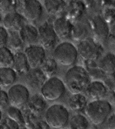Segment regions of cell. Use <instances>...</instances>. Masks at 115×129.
Masks as SVG:
<instances>
[{
  "label": "cell",
  "instance_id": "cell-21",
  "mask_svg": "<svg viewBox=\"0 0 115 129\" xmlns=\"http://www.w3.org/2000/svg\"><path fill=\"white\" fill-rule=\"evenodd\" d=\"M68 105L73 111H81L85 109L88 103L86 96L82 93L72 94L69 98Z\"/></svg>",
  "mask_w": 115,
  "mask_h": 129
},
{
  "label": "cell",
  "instance_id": "cell-7",
  "mask_svg": "<svg viewBox=\"0 0 115 129\" xmlns=\"http://www.w3.org/2000/svg\"><path fill=\"white\" fill-rule=\"evenodd\" d=\"M77 50L82 59L87 61L95 60L101 52L98 45L90 37L80 41L78 45Z\"/></svg>",
  "mask_w": 115,
  "mask_h": 129
},
{
  "label": "cell",
  "instance_id": "cell-19",
  "mask_svg": "<svg viewBox=\"0 0 115 129\" xmlns=\"http://www.w3.org/2000/svg\"><path fill=\"white\" fill-rule=\"evenodd\" d=\"M98 68L106 75L115 73V55L111 53L105 54L99 61Z\"/></svg>",
  "mask_w": 115,
  "mask_h": 129
},
{
  "label": "cell",
  "instance_id": "cell-3",
  "mask_svg": "<svg viewBox=\"0 0 115 129\" xmlns=\"http://www.w3.org/2000/svg\"><path fill=\"white\" fill-rule=\"evenodd\" d=\"M69 112L65 106L61 104H55L47 109L45 119L46 123L55 129L65 127L69 120Z\"/></svg>",
  "mask_w": 115,
  "mask_h": 129
},
{
  "label": "cell",
  "instance_id": "cell-22",
  "mask_svg": "<svg viewBox=\"0 0 115 129\" xmlns=\"http://www.w3.org/2000/svg\"><path fill=\"white\" fill-rule=\"evenodd\" d=\"M89 126L87 118L81 114L72 116L69 122V129H88Z\"/></svg>",
  "mask_w": 115,
  "mask_h": 129
},
{
  "label": "cell",
  "instance_id": "cell-1",
  "mask_svg": "<svg viewBox=\"0 0 115 129\" xmlns=\"http://www.w3.org/2000/svg\"><path fill=\"white\" fill-rule=\"evenodd\" d=\"M65 82L67 88L72 94L82 93L91 82V78L84 67L75 66L66 73Z\"/></svg>",
  "mask_w": 115,
  "mask_h": 129
},
{
  "label": "cell",
  "instance_id": "cell-26",
  "mask_svg": "<svg viewBox=\"0 0 115 129\" xmlns=\"http://www.w3.org/2000/svg\"><path fill=\"white\" fill-rule=\"evenodd\" d=\"M45 98L40 95L36 94L30 99L28 107L35 113H38L44 110L46 106Z\"/></svg>",
  "mask_w": 115,
  "mask_h": 129
},
{
  "label": "cell",
  "instance_id": "cell-2",
  "mask_svg": "<svg viewBox=\"0 0 115 129\" xmlns=\"http://www.w3.org/2000/svg\"><path fill=\"white\" fill-rule=\"evenodd\" d=\"M112 111V106L107 100L100 99L88 103L85 113L90 121L95 125L102 124L108 118Z\"/></svg>",
  "mask_w": 115,
  "mask_h": 129
},
{
  "label": "cell",
  "instance_id": "cell-33",
  "mask_svg": "<svg viewBox=\"0 0 115 129\" xmlns=\"http://www.w3.org/2000/svg\"><path fill=\"white\" fill-rule=\"evenodd\" d=\"M1 129H19V124L9 117L1 121Z\"/></svg>",
  "mask_w": 115,
  "mask_h": 129
},
{
  "label": "cell",
  "instance_id": "cell-30",
  "mask_svg": "<svg viewBox=\"0 0 115 129\" xmlns=\"http://www.w3.org/2000/svg\"><path fill=\"white\" fill-rule=\"evenodd\" d=\"M17 1H1V12L6 15L16 12L17 9Z\"/></svg>",
  "mask_w": 115,
  "mask_h": 129
},
{
  "label": "cell",
  "instance_id": "cell-5",
  "mask_svg": "<svg viewBox=\"0 0 115 129\" xmlns=\"http://www.w3.org/2000/svg\"><path fill=\"white\" fill-rule=\"evenodd\" d=\"M66 91L64 82L57 77H53L45 82L41 88V94L45 99L55 101L63 96Z\"/></svg>",
  "mask_w": 115,
  "mask_h": 129
},
{
  "label": "cell",
  "instance_id": "cell-29",
  "mask_svg": "<svg viewBox=\"0 0 115 129\" xmlns=\"http://www.w3.org/2000/svg\"><path fill=\"white\" fill-rule=\"evenodd\" d=\"M6 112L8 117L16 121L19 125L24 123L22 112L17 107L10 106L7 108Z\"/></svg>",
  "mask_w": 115,
  "mask_h": 129
},
{
  "label": "cell",
  "instance_id": "cell-20",
  "mask_svg": "<svg viewBox=\"0 0 115 129\" xmlns=\"http://www.w3.org/2000/svg\"><path fill=\"white\" fill-rule=\"evenodd\" d=\"M0 84L4 87L13 85L17 79V73L12 68H0Z\"/></svg>",
  "mask_w": 115,
  "mask_h": 129
},
{
  "label": "cell",
  "instance_id": "cell-10",
  "mask_svg": "<svg viewBox=\"0 0 115 129\" xmlns=\"http://www.w3.org/2000/svg\"><path fill=\"white\" fill-rule=\"evenodd\" d=\"M38 32L40 43L45 48H52L56 42L57 37L53 24L45 22L39 27Z\"/></svg>",
  "mask_w": 115,
  "mask_h": 129
},
{
  "label": "cell",
  "instance_id": "cell-23",
  "mask_svg": "<svg viewBox=\"0 0 115 129\" xmlns=\"http://www.w3.org/2000/svg\"><path fill=\"white\" fill-rule=\"evenodd\" d=\"M66 4L62 0H46L44 6L47 12L50 15H57L61 13L65 8Z\"/></svg>",
  "mask_w": 115,
  "mask_h": 129
},
{
  "label": "cell",
  "instance_id": "cell-27",
  "mask_svg": "<svg viewBox=\"0 0 115 129\" xmlns=\"http://www.w3.org/2000/svg\"><path fill=\"white\" fill-rule=\"evenodd\" d=\"M23 43L19 31H9L7 44L10 48L16 51H19L23 48Z\"/></svg>",
  "mask_w": 115,
  "mask_h": 129
},
{
  "label": "cell",
  "instance_id": "cell-9",
  "mask_svg": "<svg viewBox=\"0 0 115 129\" xmlns=\"http://www.w3.org/2000/svg\"><path fill=\"white\" fill-rule=\"evenodd\" d=\"M24 53L32 69L41 67L45 60L46 53L42 46L36 45H29L25 49Z\"/></svg>",
  "mask_w": 115,
  "mask_h": 129
},
{
  "label": "cell",
  "instance_id": "cell-12",
  "mask_svg": "<svg viewBox=\"0 0 115 129\" xmlns=\"http://www.w3.org/2000/svg\"><path fill=\"white\" fill-rule=\"evenodd\" d=\"M108 89L103 82L96 81H91L84 90L86 97L93 100L103 99L106 96Z\"/></svg>",
  "mask_w": 115,
  "mask_h": 129
},
{
  "label": "cell",
  "instance_id": "cell-4",
  "mask_svg": "<svg viewBox=\"0 0 115 129\" xmlns=\"http://www.w3.org/2000/svg\"><path fill=\"white\" fill-rule=\"evenodd\" d=\"M78 54L75 46L68 42H64L58 45L54 52L55 60L64 66L74 64L77 60Z\"/></svg>",
  "mask_w": 115,
  "mask_h": 129
},
{
  "label": "cell",
  "instance_id": "cell-11",
  "mask_svg": "<svg viewBox=\"0 0 115 129\" xmlns=\"http://www.w3.org/2000/svg\"><path fill=\"white\" fill-rule=\"evenodd\" d=\"M90 26L91 32L98 40L104 41L108 38L110 28L103 17L94 16L91 20Z\"/></svg>",
  "mask_w": 115,
  "mask_h": 129
},
{
  "label": "cell",
  "instance_id": "cell-37",
  "mask_svg": "<svg viewBox=\"0 0 115 129\" xmlns=\"http://www.w3.org/2000/svg\"><path fill=\"white\" fill-rule=\"evenodd\" d=\"M108 38L111 43L115 44V23L111 26L110 28Z\"/></svg>",
  "mask_w": 115,
  "mask_h": 129
},
{
  "label": "cell",
  "instance_id": "cell-36",
  "mask_svg": "<svg viewBox=\"0 0 115 129\" xmlns=\"http://www.w3.org/2000/svg\"><path fill=\"white\" fill-rule=\"evenodd\" d=\"M107 125L108 129H115V114L108 118Z\"/></svg>",
  "mask_w": 115,
  "mask_h": 129
},
{
  "label": "cell",
  "instance_id": "cell-15",
  "mask_svg": "<svg viewBox=\"0 0 115 129\" xmlns=\"http://www.w3.org/2000/svg\"><path fill=\"white\" fill-rule=\"evenodd\" d=\"M46 79V76L39 68L31 69L26 75L27 83L34 88L41 87Z\"/></svg>",
  "mask_w": 115,
  "mask_h": 129
},
{
  "label": "cell",
  "instance_id": "cell-28",
  "mask_svg": "<svg viewBox=\"0 0 115 129\" xmlns=\"http://www.w3.org/2000/svg\"><path fill=\"white\" fill-rule=\"evenodd\" d=\"M41 70L47 78H52L57 71L58 65L57 61L54 59H47L41 66Z\"/></svg>",
  "mask_w": 115,
  "mask_h": 129
},
{
  "label": "cell",
  "instance_id": "cell-6",
  "mask_svg": "<svg viewBox=\"0 0 115 129\" xmlns=\"http://www.w3.org/2000/svg\"><path fill=\"white\" fill-rule=\"evenodd\" d=\"M17 11L25 18L32 21L39 19L43 14L42 6L36 0L18 1Z\"/></svg>",
  "mask_w": 115,
  "mask_h": 129
},
{
  "label": "cell",
  "instance_id": "cell-17",
  "mask_svg": "<svg viewBox=\"0 0 115 129\" xmlns=\"http://www.w3.org/2000/svg\"><path fill=\"white\" fill-rule=\"evenodd\" d=\"M19 32L23 43L25 44L31 45L39 41L38 30L33 25L25 24Z\"/></svg>",
  "mask_w": 115,
  "mask_h": 129
},
{
  "label": "cell",
  "instance_id": "cell-18",
  "mask_svg": "<svg viewBox=\"0 0 115 129\" xmlns=\"http://www.w3.org/2000/svg\"><path fill=\"white\" fill-rule=\"evenodd\" d=\"M91 32V26L85 22L79 21L73 25L71 37L74 40L81 41L88 38Z\"/></svg>",
  "mask_w": 115,
  "mask_h": 129
},
{
  "label": "cell",
  "instance_id": "cell-13",
  "mask_svg": "<svg viewBox=\"0 0 115 129\" xmlns=\"http://www.w3.org/2000/svg\"><path fill=\"white\" fill-rule=\"evenodd\" d=\"M53 27L57 36L65 39L71 37L73 24L66 17H61L57 18L54 22Z\"/></svg>",
  "mask_w": 115,
  "mask_h": 129
},
{
  "label": "cell",
  "instance_id": "cell-31",
  "mask_svg": "<svg viewBox=\"0 0 115 129\" xmlns=\"http://www.w3.org/2000/svg\"><path fill=\"white\" fill-rule=\"evenodd\" d=\"M103 18L108 23H113L115 21V9L112 7H107L103 12Z\"/></svg>",
  "mask_w": 115,
  "mask_h": 129
},
{
  "label": "cell",
  "instance_id": "cell-34",
  "mask_svg": "<svg viewBox=\"0 0 115 129\" xmlns=\"http://www.w3.org/2000/svg\"><path fill=\"white\" fill-rule=\"evenodd\" d=\"M10 103L8 93L4 90L0 92V108L1 110L3 111L7 109Z\"/></svg>",
  "mask_w": 115,
  "mask_h": 129
},
{
  "label": "cell",
  "instance_id": "cell-35",
  "mask_svg": "<svg viewBox=\"0 0 115 129\" xmlns=\"http://www.w3.org/2000/svg\"><path fill=\"white\" fill-rule=\"evenodd\" d=\"M9 33L4 27H0V45L1 47H5L8 44Z\"/></svg>",
  "mask_w": 115,
  "mask_h": 129
},
{
  "label": "cell",
  "instance_id": "cell-38",
  "mask_svg": "<svg viewBox=\"0 0 115 129\" xmlns=\"http://www.w3.org/2000/svg\"><path fill=\"white\" fill-rule=\"evenodd\" d=\"M112 101L114 102V103L115 104V91L113 93V95L112 97Z\"/></svg>",
  "mask_w": 115,
  "mask_h": 129
},
{
  "label": "cell",
  "instance_id": "cell-16",
  "mask_svg": "<svg viewBox=\"0 0 115 129\" xmlns=\"http://www.w3.org/2000/svg\"><path fill=\"white\" fill-rule=\"evenodd\" d=\"M13 69L19 76L26 75L29 72L30 66L25 53L18 52L15 54Z\"/></svg>",
  "mask_w": 115,
  "mask_h": 129
},
{
  "label": "cell",
  "instance_id": "cell-24",
  "mask_svg": "<svg viewBox=\"0 0 115 129\" xmlns=\"http://www.w3.org/2000/svg\"><path fill=\"white\" fill-rule=\"evenodd\" d=\"M15 55L11 51L6 47L0 48V66L1 68H12L13 66Z\"/></svg>",
  "mask_w": 115,
  "mask_h": 129
},
{
  "label": "cell",
  "instance_id": "cell-25",
  "mask_svg": "<svg viewBox=\"0 0 115 129\" xmlns=\"http://www.w3.org/2000/svg\"><path fill=\"white\" fill-rule=\"evenodd\" d=\"M84 6L83 3L81 1L71 2L67 13V18L75 20L80 18L85 11Z\"/></svg>",
  "mask_w": 115,
  "mask_h": 129
},
{
  "label": "cell",
  "instance_id": "cell-14",
  "mask_svg": "<svg viewBox=\"0 0 115 129\" xmlns=\"http://www.w3.org/2000/svg\"><path fill=\"white\" fill-rule=\"evenodd\" d=\"M4 27L9 31H19L25 24L24 17L18 13L14 12L5 15L3 21Z\"/></svg>",
  "mask_w": 115,
  "mask_h": 129
},
{
  "label": "cell",
  "instance_id": "cell-8",
  "mask_svg": "<svg viewBox=\"0 0 115 129\" xmlns=\"http://www.w3.org/2000/svg\"><path fill=\"white\" fill-rule=\"evenodd\" d=\"M10 103L15 107L22 106L25 104L29 98V92L27 88L21 84L13 85L8 91Z\"/></svg>",
  "mask_w": 115,
  "mask_h": 129
},
{
  "label": "cell",
  "instance_id": "cell-32",
  "mask_svg": "<svg viewBox=\"0 0 115 129\" xmlns=\"http://www.w3.org/2000/svg\"><path fill=\"white\" fill-rule=\"evenodd\" d=\"M103 81L108 90L112 91L113 93L115 92V73L106 75Z\"/></svg>",
  "mask_w": 115,
  "mask_h": 129
}]
</instances>
